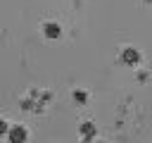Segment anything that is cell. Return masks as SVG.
<instances>
[{
	"label": "cell",
	"mask_w": 152,
	"mask_h": 143,
	"mask_svg": "<svg viewBox=\"0 0 152 143\" xmlns=\"http://www.w3.org/2000/svg\"><path fill=\"white\" fill-rule=\"evenodd\" d=\"M43 31H45V36H48V38H57V36H59V24L48 21V24L43 26Z\"/></svg>",
	"instance_id": "obj_1"
},
{
	"label": "cell",
	"mask_w": 152,
	"mask_h": 143,
	"mask_svg": "<svg viewBox=\"0 0 152 143\" xmlns=\"http://www.w3.org/2000/svg\"><path fill=\"white\" fill-rule=\"evenodd\" d=\"M121 60H124L126 64H135V62H138V52H135L133 48H126V50L121 52Z\"/></svg>",
	"instance_id": "obj_2"
},
{
	"label": "cell",
	"mask_w": 152,
	"mask_h": 143,
	"mask_svg": "<svg viewBox=\"0 0 152 143\" xmlns=\"http://www.w3.org/2000/svg\"><path fill=\"white\" fill-rule=\"evenodd\" d=\"M24 138H26L24 129H12V141H14V143H21Z\"/></svg>",
	"instance_id": "obj_3"
},
{
	"label": "cell",
	"mask_w": 152,
	"mask_h": 143,
	"mask_svg": "<svg viewBox=\"0 0 152 143\" xmlns=\"http://www.w3.org/2000/svg\"><path fill=\"white\" fill-rule=\"evenodd\" d=\"M74 98H76V100H86V93H81V91H78V93H74Z\"/></svg>",
	"instance_id": "obj_4"
},
{
	"label": "cell",
	"mask_w": 152,
	"mask_h": 143,
	"mask_svg": "<svg viewBox=\"0 0 152 143\" xmlns=\"http://www.w3.org/2000/svg\"><path fill=\"white\" fill-rule=\"evenodd\" d=\"M5 129H7V126H5V122H2V119H0V133H2V131H5Z\"/></svg>",
	"instance_id": "obj_5"
}]
</instances>
